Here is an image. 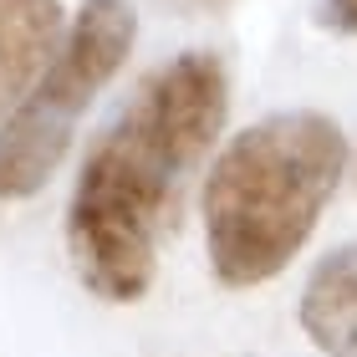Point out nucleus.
I'll return each instance as SVG.
<instances>
[{
	"instance_id": "nucleus-2",
	"label": "nucleus",
	"mask_w": 357,
	"mask_h": 357,
	"mask_svg": "<svg viewBox=\"0 0 357 357\" xmlns=\"http://www.w3.org/2000/svg\"><path fill=\"white\" fill-rule=\"evenodd\" d=\"M342 169L347 138L327 112H271L235 133L204 178V245L215 275L235 291L281 275L312 240Z\"/></svg>"
},
{
	"instance_id": "nucleus-7",
	"label": "nucleus",
	"mask_w": 357,
	"mask_h": 357,
	"mask_svg": "<svg viewBox=\"0 0 357 357\" xmlns=\"http://www.w3.org/2000/svg\"><path fill=\"white\" fill-rule=\"evenodd\" d=\"M174 6H189V10H215V6H225V0H174Z\"/></svg>"
},
{
	"instance_id": "nucleus-5",
	"label": "nucleus",
	"mask_w": 357,
	"mask_h": 357,
	"mask_svg": "<svg viewBox=\"0 0 357 357\" xmlns=\"http://www.w3.org/2000/svg\"><path fill=\"white\" fill-rule=\"evenodd\" d=\"M301 332L321 357H357V245H337L301 286Z\"/></svg>"
},
{
	"instance_id": "nucleus-1",
	"label": "nucleus",
	"mask_w": 357,
	"mask_h": 357,
	"mask_svg": "<svg viewBox=\"0 0 357 357\" xmlns=\"http://www.w3.org/2000/svg\"><path fill=\"white\" fill-rule=\"evenodd\" d=\"M225 107L230 77L220 56L184 52L128 97L87 149L67 204V255L92 296L138 301L153 286L184 178L225 128Z\"/></svg>"
},
{
	"instance_id": "nucleus-6",
	"label": "nucleus",
	"mask_w": 357,
	"mask_h": 357,
	"mask_svg": "<svg viewBox=\"0 0 357 357\" xmlns=\"http://www.w3.org/2000/svg\"><path fill=\"white\" fill-rule=\"evenodd\" d=\"M321 21L337 31H357V0H321Z\"/></svg>"
},
{
	"instance_id": "nucleus-4",
	"label": "nucleus",
	"mask_w": 357,
	"mask_h": 357,
	"mask_svg": "<svg viewBox=\"0 0 357 357\" xmlns=\"http://www.w3.org/2000/svg\"><path fill=\"white\" fill-rule=\"evenodd\" d=\"M61 0H0V123L61 52Z\"/></svg>"
},
{
	"instance_id": "nucleus-3",
	"label": "nucleus",
	"mask_w": 357,
	"mask_h": 357,
	"mask_svg": "<svg viewBox=\"0 0 357 357\" xmlns=\"http://www.w3.org/2000/svg\"><path fill=\"white\" fill-rule=\"evenodd\" d=\"M133 36L138 21L128 0H87L77 10L56 61L26 92V102L0 123V199H26L56 174L72 149L77 118L118 77L133 52Z\"/></svg>"
}]
</instances>
